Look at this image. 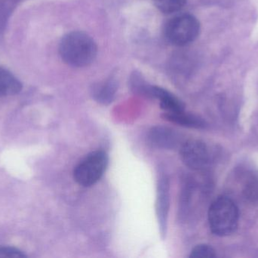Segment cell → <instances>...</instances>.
Segmentation results:
<instances>
[{
    "label": "cell",
    "mask_w": 258,
    "mask_h": 258,
    "mask_svg": "<svg viewBox=\"0 0 258 258\" xmlns=\"http://www.w3.org/2000/svg\"><path fill=\"white\" fill-rule=\"evenodd\" d=\"M59 53L63 62L71 66L85 67L92 64L98 53L96 43L83 32L74 31L62 38Z\"/></svg>",
    "instance_id": "1"
},
{
    "label": "cell",
    "mask_w": 258,
    "mask_h": 258,
    "mask_svg": "<svg viewBox=\"0 0 258 258\" xmlns=\"http://www.w3.org/2000/svg\"><path fill=\"white\" fill-rule=\"evenodd\" d=\"M208 217L210 230L218 236L233 234L239 224V209L228 197L217 198L209 208Z\"/></svg>",
    "instance_id": "2"
},
{
    "label": "cell",
    "mask_w": 258,
    "mask_h": 258,
    "mask_svg": "<svg viewBox=\"0 0 258 258\" xmlns=\"http://www.w3.org/2000/svg\"><path fill=\"white\" fill-rule=\"evenodd\" d=\"M108 162V156L105 151H95L89 153L74 169V180L84 187L93 186L104 175Z\"/></svg>",
    "instance_id": "3"
},
{
    "label": "cell",
    "mask_w": 258,
    "mask_h": 258,
    "mask_svg": "<svg viewBox=\"0 0 258 258\" xmlns=\"http://www.w3.org/2000/svg\"><path fill=\"white\" fill-rule=\"evenodd\" d=\"M200 31V22L189 14L174 17L168 21L165 30L167 39L177 46H183L194 42Z\"/></svg>",
    "instance_id": "4"
},
{
    "label": "cell",
    "mask_w": 258,
    "mask_h": 258,
    "mask_svg": "<svg viewBox=\"0 0 258 258\" xmlns=\"http://www.w3.org/2000/svg\"><path fill=\"white\" fill-rule=\"evenodd\" d=\"M180 154L183 163L192 171H203L210 162L209 148L198 139H189L182 143Z\"/></svg>",
    "instance_id": "5"
},
{
    "label": "cell",
    "mask_w": 258,
    "mask_h": 258,
    "mask_svg": "<svg viewBox=\"0 0 258 258\" xmlns=\"http://www.w3.org/2000/svg\"><path fill=\"white\" fill-rule=\"evenodd\" d=\"M149 143L160 149H174L180 143V136L176 130L164 126L152 127L148 133Z\"/></svg>",
    "instance_id": "6"
},
{
    "label": "cell",
    "mask_w": 258,
    "mask_h": 258,
    "mask_svg": "<svg viewBox=\"0 0 258 258\" xmlns=\"http://www.w3.org/2000/svg\"><path fill=\"white\" fill-rule=\"evenodd\" d=\"M169 182L165 176H161L158 183L156 213L161 234L163 236L166 235L167 223L169 212Z\"/></svg>",
    "instance_id": "7"
},
{
    "label": "cell",
    "mask_w": 258,
    "mask_h": 258,
    "mask_svg": "<svg viewBox=\"0 0 258 258\" xmlns=\"http://www.w3.org/2000/svg\"><path fill=\"white\" fill-rule=\"evenodd\" d=\"M149 97L159 99L161 108L165 112H177L185 110L184 104L179 98L159 86H151Z\"/></svg>",
    "instance_id": "8"
},
{
    "label": "cell",
    "mask_w": 258,
    "mask_h": 258,
    "mask_svg": "<svg viewBox=\"0 0 258 258\" xmlns=\"http://www.w3.org/2000/svg\"><path fill=\"white\" fill-rule=\"evenodd\" d=\"M164 118L170 122L189 128L202 129L206 127V123L200 117L186 113L184 111L177 112H165Z\"/></svg>",
    "instance_id": "9"
},
{
    "label": "cell",
    "mask_w": 258,
    "mask_h": 258,
    "mask_svg": "<svg viewBox=\"0 0 258 258\" xmlns=\"http://www.w3.org/2000/svg\"><path fill=\"white\" fill-rule=\"evenodd\" d=\"M21 89V82L8 70L0 68V97L16 95Z\"/></svg>",
    "instance_id": "10"
},
{
    "label": "cell",
    "mask_w": 258,
    "mask_h": 258,
    "mask_svg": "<svg viewBox=\"0 0 258 258\" xmlns=\"http://www.w3.org/2000/svg\"><path fill=\"white\" fill-rule=\"evenodd\" d=\"M116 85L113 81L105 82L103 84L98 85L94 89V97L98 102L102 104H109L113 101L116 93Z\"/></svg>",
    "instance_id": "11"
},
{
    "label": "cell",
    "mask_w": 258,
    "mask_h": 258,
    "mask_svg": "<svg viewBox=\"0 0 258 258\" xmlns=\"http://www.w3.org/2000/svg\"><path fill=\"white\" fill-rule=\"evenodd\" d=\"M155 6L164 13L178 12L186 4V0H153Z\"/></svg>",
    "instance_id": "12"
},
{
    "label": "cell",
    "mask_w": 258,
    "mask_h": 258,
    "mask_svg": "<svg viewBox=\"0 0 258 258\" xmlns=\"http://www.w3.org/2000/svg\"><path fill=\"white\" fill-rule=\"evenodd\" d=\"M216 252L212 246L206 244L197 245L189 254L190 258H215Z\"/></svg>",
    "instance_id": "13"
},
{
    "label": "cell",
    "mask_w": 258,
    "mask_h": 258,
    "mask_svg": "<svg viewBox=\"0 0 258 258\" xmlns=\"http://www.w3.org/2000/svg\"><path fill=\"white\" fill-rule=\"evenodd\" d=\"M27 255L21 250L13 247H0V258H25Z\"/></svg>",
    "instance_id": "14"
},
{
    "label": "cell",
    "mask_w": 258,
    "mask_h": 258,
    "mask_svg": "<svg viewBox=\"0 0 258 258\" xmlns=\"http://www.w3.org/2000/svg\"><path fill=\"white\" fill-rule=\"evenodd\" d=\"M245 193L248 199L258 202V180H254L247 185Z\"/></svg>",
    "instance_id": "15"
}]
</instances>
